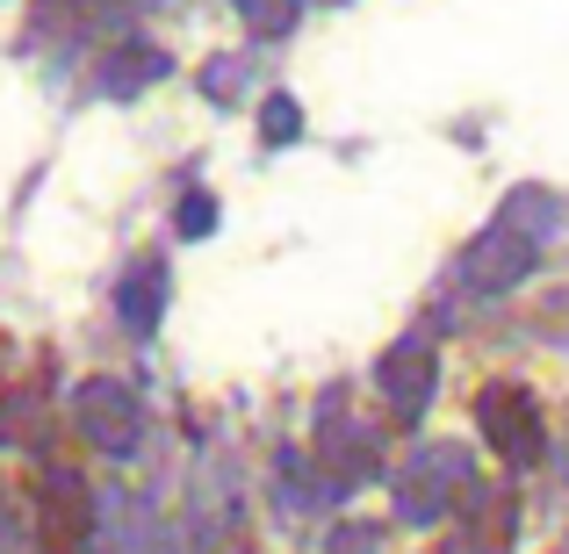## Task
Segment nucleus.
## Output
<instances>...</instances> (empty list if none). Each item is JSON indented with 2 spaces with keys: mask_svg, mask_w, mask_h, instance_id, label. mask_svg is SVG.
Wrapping results in <instances>:
<instances>
[{
  "mask_svg": "<svg viewBox=\"0 0 569 554\" xmlns=\"http://www.w3.org/2000/svg\"><path fill=\"white\" fill-rule=\"evenodd\" d=\"M173 223H181V238H209V231H217V194L188 188V194H181V209H173Z\"/></svg>",
  "mask_w": 569,
  "mask_h": 554,
  "instance_id": "obj_15",
  "label": "nucleus"
},
{
  "mask_svg": "<svg viewBox=\"0 0 569 554\" xmlns=\"http://www.w3.org/2000/svg\"><path fill=\"white\" fill-rule=\"evenodd\" d=\"M512 541H519V504L505 497V490L476 483L469 497L455 504V518H447L440 554H512Z\"/></svg>",
  "mask_w": 569,
  "mask_h": 554,
  "instance_id": "obj_6",
  "label": "nucleus"
},
{
  "mask_svg": "<svg viewBox=\"0 0 569 554\" xmlns=\"http://www.w3.org/2000/svg\"><path fill=\"white\" fill-rule=\"evenodd\" d=\"M231 8H238V22H246L252 37L274 43V37H289V29H296V8H303V0H231Z\"/></svg>",
  "mask_w": 569,
  "mask_h": 554,
  "instance_id": "obj_13",
  "label": "nucleus"
},
{
  "mask_svg": "<svg viewBox=\"0 0 569 554\" xmlns=\"http://www.w3.org/2000/svg\"><path fill=\"white\" fill-rule=\"evenodd\" d=\"M476 432L498 446L505 469H541L548 461V417H541V403H533V389H519V382L476 389Z\"/></svg>",
  "mask_w": 569,
  "mask_h": 554,
  "instance_id": "obj_3",
  "label": "nucleus"
},
{
  "mask_svg": "<svg viewBox=\"0 0 569 554\" xmlns=\"http://www.w3.org/2000/svg\"><path fill=\"white\" fill-rule=\"evenodd\" d=\"M476 490V461L461 440H426L411 461L397 469V518L403 526H440L455 518V504Z\"/></svg>",
  "mask_w": 569,
  "mask_h": 554,
  "instance_id": "obj_1",
  "label": "nucleus"
},
{
  "mask_svg": "<svg viewBox=\"0 0 569 554\" xmlns=\"http://www.w3.org/2000/svg\"><path fill=\"white\" fill-rule=\"evenodd\" d=\"M188 554H252V533H246V518H238L231 504L202 512V518H194V541H188Z\"/></svg>",
  "mask_w": 569,
  "mask_h": 554,
  "instance_id": "obj_12",
  "label": "nucleus"
},
{
  "mask_svg": "<svg viewBox=\"0 0 569 554\" xmlns=\"http://www.w3.org/2000/svg\"><path fill=\"white\" fill-rule=\"evenodd\" d=\"M498 223H505V231H519L527 245H548V238L562 231V202L548 188H512V194H505V209H498Z\"/></svg>",
  "mask_w": 569,
  "mask_h": 554,
  "instance_id": "obj_10",
  "label": "nucleus"
},
{
  "mask_svg": "<svg viewBox=\"0 0 569 554\" xmlns=\"http://www.w3.org/2000/svg\"><path fill=\"white\" fill-rule=\"evenodd\" d=\"M556 554H569V533H562V547H556Z\"/></svg>",
  "mask_w": 569,
  "mask_h": 554,
  "instance_id": "obj_18",
  "label": "nucleus"
},
{
  "mask_svg": "<svg viewBox=\"0 0 569 554\" xmlns=\"http://www.w3.org/2000/svg\"><path fill=\"white\" fill-rule=\"evenodd\" d=\"M152 80H167V58H159L152 43H116V51L101 58V87H109V94H144Z\"/></svg>",
  "mask_w": 569,
  "mask_h": 554,
  "instance_id": "obj_11",
  "label": "nucleus"
},
{
  "mask_svg": "<svg viewBox=\"0 0 569 554\" xmlns=\"http://www.w3.org/2000/svg\"><path fill=\"white\" fill-rule=\"evenodd\" d=\"M0 554H8V533H0Z\"/></svg>",
  "mask_w": 569,
  "mask_h": 554,
  "instance_id": "obj_19",
  "label": "nucleus"
},
{
  "mask_svg": "<svg viewBox=\"0 0 569 554\" xmlns=\"http://www.w3.org/2000/svg\"><path fill=\"white\" fill-rule=\"evenodd\" d=\"M116 318L130 324L138 339L159 332V318H167V266L159 260H138L123 281H116Z\"/></svg>",
  "mask_w": 569,
  "mask_h": 554,
  "instance_id": "obj_9",
  "label": "nucleus"
},
{
  "mask_svg": "<svg viewBox=\"0 0 569 554\" xmlns=\"http://www.w3.org/2000/svg\"><path fill=\"white\" fill-rule=\"evenodd\" d=\"M325 547H332V554H376L382 547V526H339Z\"/></svg>",
  "mask_w": 569,
  "mask_h": 554,
  "instance_id": "obj_17",
  "label": "nucleus"
},
{
  "mask_svg": "<svg viewBox=\"0 0 569 554\" xmlns=\"http://www.w3.org/2000/svg\"><path fill=\"white\" fill-rule=\"evenodd\" d=\"M72 425H80V440L94 446V454H116L130 461L144 440V403L130 382H116V374H87L80 389H72Z\"/></svg>",
  "mask_w": 569,
  "mask_h": 554,
  "instance_id": "obj_4",
  "label": "nucleus"
},
{
  "mask_svg": "<svg viewBox=\"0 0 569 554\" xmlns=\"http://www.w3.org/2000/svg\"><path fill=\"white\" fill-rule=\"evenodd\" d=\"M260 138H267V144H296V138H303V109H296V94H267Z\"/></svg>",
  "mask_w": 569,
  "mask_h": 554,
  "instance_id": "obj_14",
  "label": "nucleus"
},
{
  "mask_svg": "<svg viewBox=\"0 0 569 554\" xmlns=\"http://www.w3.org/2000/svg\"><path fill=\"white\" fill-rule=\"evenodd\" d=\"M87 533H94V497H87L80 475L43 469L37 475V541L43 554H80Z\"/></svg>",
  "mask_w": 569,
  "mask_h": 554,
  "instance_id": "obj_7",
  "label": "nucleus"
},
{
  "mask_svg": "<svg viewBox=\"0 0 569 554\" xmlns=\"http://www.w3.org/2000/svg\"><path fill=\"white\" fill-rule=\"evenodd\" d=\"M238 87H246V66H238V58H209L202 66V94L209 101H231Z\"/></svg>",
  "mask_w": 569,
  "mask_h": 554,
  "instance_id": "obj_16",
  "label": "nucleus"
},
{
  "mask_svg": "<svg viewBox=\"0 0 569 554\" xmlns=\"http://www.w3.org/2000/svg\"><path fill=\"white\" fill-rule=\"evenodd\" d=\"M533 266H541V245H527V238L505 231V223L476 231L469 252H461V281H469V295H505V289H519Z\"/></svg>",
  "mask_w": 569,
  "mask_h": 554,
  "instance_id": "obj_8",
  "label": "nucleus"
},
{
  "mask_svg": "<svg viewBox=\"0 0 569 554\" xmlns=\"http://www.w3.org/2000/svg\"><path fill=\"white\" fill-rule=\"evenodd\" d=\"M310 469H318V483L332 490V497H347V490L376 483V469H382L376 432H368L361 417L347 411V396H339V389L318 403V440H310Z\"/></svg>",
  "mask_w": 569,
  "mask_h": 554,
  "instance_id": "obj_2",
  "label": "nucleus"
},
{
  "mask_svg": "<svg viewBox=\"0 0 569 554\" xmlns=\"http://www.w3.org/2000/svg\"><path fill=\"white\" fill-rule=\"evenodd\" d=\"M376 389H382V403H389L397 425H418L426 403H432V389H440V353H432V339L426 332H403L397 346L376 361Z\"/></svg>",
  "mask_w": 569,
  "mask_h": 554,
  "instance_id": "obj_5",
  "label": "nucleus"
}]
</instances>
